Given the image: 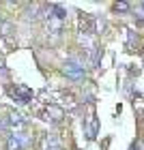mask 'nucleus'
<instances>
[{
	"label": "nucleus",
	"instance_id": "1",
	"mask_svg": "<svg viewBox=\"0 0 144 150\" xmlns=\"http://www.w3.org/2000/svg\"><path fill=\"white\" fill-rule=\"evenodd\" d=\"M65 75L69 79L73 81H80V79H84V64L78 62V60H69V62H65Z\"/></svg>",
	"mask_w": 144,
	"mask_h": 150
},
{
	"label": "nucleus",
	"instance_id": "2",
	"mask_svg": "<svg viewBox=\"0 0 144 150\" xmlns=\"http://www.w3.org/2000/svg\"><path fill=\"white\" fill-rule=\"evenodd\" d=\"M28 137H26L24 133H11L9 135V142H6V148L9 150H24L28 146Z\"/></svg>",
	"mask_w": 144,
	"mask_h": 150
},
{
	"label": "nucleus",
	"instance_id": "3",
	"mask_svg": "<svg viewBox=\"0 0 144 150\" xmlns=\"http://www.w3.org/2000/svg\"><path fill=\"white\" fill-rule=\"evenodd\" d=\"M9 94H11V97L17 101L19 105L28 103V101L32 99V92H30V90H28L26 86H15V88H9Z\"/></svg>",
	"mask_w": 144,
	"mask_h": 150
},
{
	"label": "nucleus",
	"instance_id": "4",
	"mask_svg": "<svg viewBox=\"0 0 144 150\" xmlns=\"http://www.w3.org/2000/svg\"><path fill=\"white\" fill-rule=\"evenodd\" d=\"M97 129H99V125H97V118H95V114H91L88 116V137H97Z\"/></svg>",
	"mask_w": 144,
	"mask_h": 150
},
{
	"label": "nucleus",
	"instance_id": "5",
	"mask_svg": "<svg viewBox=\"0 0 144 150\" xmlns=\"http://www.w3.org/2000/svg\"><path fill=\"white\" fill-rule=\"evenodd\" d=\"M9 122H11L13 127H24V118H22L19 114H15V112L11 114V120H9Z\"/></svg>",
	"mask_w": 144,
	"mask_h": 150
},
{
	"label": "nucleus",
	"instance_id": "6",
	"mask_svg": "<svg viewBox=\"0 0 144 150\" xmlns=\"http://www.w3.org/2000/svg\"><path fill=\"white\" fill-rule=\"evenodd\" d=\"M127 9H129L127 2H118V4H116V11H127Z\"/></svg>",
	"mask_w": 144,
	"mask_h": 150
},
{
	"label": "nucleus",
	"instance_id": "7",
	"mask_svg": "<svg viewBox=\"0 0 144 150\" xmlns=\"http://www.w3.org/2000/svg\"><path fill=\"white\" fill-rule=\"evenodd\" d=\"M45 150H60V148H58V146H54V144H52V146H47Z\"/></svg>",
	"mask_w": 144,
	"mask_h": 150
},
{
	"label": "nucleus",
	"instance_id": "8",
	"mask_svg": "<svg viewBox=\"0 0 144 150\" xmlns=\"http://www.w3.org/2000/svg\"><path fill=\"white\" fill-rule=\"evenodd\" d=\"M0 129H2V122H0Z\"/></svg>",
	"mask_w": 144,
	"mask_h": 150
}]
</instances>
